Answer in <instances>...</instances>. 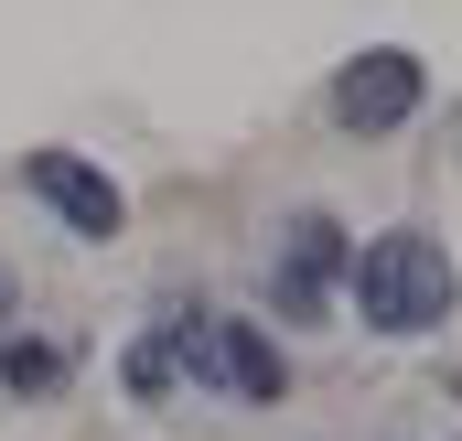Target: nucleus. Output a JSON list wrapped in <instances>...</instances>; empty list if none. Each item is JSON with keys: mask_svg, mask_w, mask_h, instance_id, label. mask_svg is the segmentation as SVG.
<instances>
[{"mask_svg": "<svg viewBox=\"0 0 462 441\" xmlns=\"http://www.w3.org/2000/svg\"><path fill=\"white\" fill-rule=\"evenodd\" d=\"M345 226L334 216H291L280 226V248H269V313L280 324H323V302L345 291Z\"/></svg>", "mask_w": 462, "mask_h": 441, "instance_id": "nucleus-3", "label": "nucleus"}, {"mask_svg": "<svg viewBox=\"0 0 462 441\" xmlns=\"http://www.w3.org/2000/svg\"><path fill=\"white\" fill-rule=\"evenodd\" d=\"M430 98V76H420V54H398V43H376V54H355L345 76H334V129L355 140H376V129H409Z\"/></svg>", "mask_w": 462, "mask_h": 441, "instance_id": "nucleus-4", "label": "nucleus"}, {"mask_svg": "<svg viewBox=\"0 0 462 441\" xmlns=\"http://www.w3.org/2000/svg\"><path fill=\"white\" fill-rule=\"evenodd\" d=\"M345 302L365 333H387V344H409V333H441L462 302V269L452 248L430 237V226H387V237H365L345 258Z\"/></svg>", "mask_w": 462, "mask_h": 441, "instance_id": "nucleus-1", "label": "nucleus"}, {"mask_svg": "<svg viewBox=\"0 0 462 441\" xmlns=\"http://www.w3.org/2000/svg\"><path fill=\"white\" fill-rule=\"evenodd\" d=\"M162 333H172V366H183L194 388L247 399V409H280V399H291V355H280L269 324H236V313H172Z\"/></svg>", "mask_w": 462, "mask_h": 441, "instance_id": "nucleus-2", "label": "nucleus"}, {"mask_svg": "<svg viewBox=\"0 0 462 441\" xmlns=\"http://www.w3.org/2000/svg\"><path fill=\"white\" fill-rule=\"evenodd\" d=\"M22 194L54 205L65 237H118V226H129V194H118L87 151H22Z\"/></svg>", "mask_w": 462, "mask_h": 441, "instance_id": "nucleus-5", "label": "nucleus"}, {"mask_svg": "<svg viewBox=\"0 0 462 441\" xmlns=\"http://www.w3.org/2000/svg\"><path fill=\"white\" fill-rule=\"evenodd\" d=\"M0 388H22V399H54V388H65V344H43V333H11V344H0Z\"/></svg>", "mask_w": 462, "mask_h": 441, "instance_id": "nucleus-6", "label": "nucleus"}, {"mask_svg": "<svg viewBox=\"0 0 462 441\" xmlns=\"http://www.w3.org/2000/svg\"><path fill=\"white\" fill-rule=\"evenodd\" d=\"M0 313H11V269H0Z\"/></svg>", "mask_w": 462, "mask_h": 441, "instance_id": "nucleus-8", "label": "nucleus"}, {"mask_svg": "<svg viewBox=\"0 0 462 441\" xmlns=\"http://www.w3.org/2000/svg\"><path fill=\"white\" fill-rule=\"evenodd\" d=\"M172 388H183L172 333H140V344H129V399H172Z\"/></svg>", "mask_w": 462, "mask_h": 441, "instance_id": "nucleus-7", "label": "nucleus"}]
</instances>
